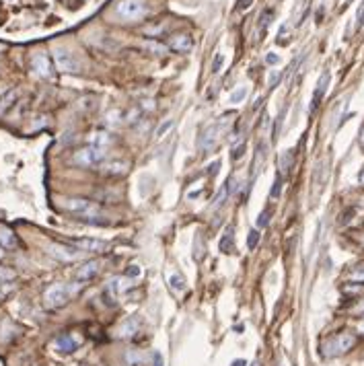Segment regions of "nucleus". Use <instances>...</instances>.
Wrapping results in <instances>:
<instances>
[{"label": "nucleus", "instance_id": "obj_20", "mask_svg": "<svg viewBox=\"0 0 364 366\" xmlns=\"http://www.w3.org/2000/svg\"><path fill=\"white\" fill-rule=\"evenodd\" d=\"M232 243H235V228L228 226V228L224 230V234L220 237L218 249H220L222 253H230V251H232Z\"/></svg>", "mask_w": 364, "mask_h": 366}, {"label": "nucleus", "instance_id": "obj_8", "mask_svg": "<svg viewBox=\"0 0 364 366\" xmlns=\"http://www.w3.org/2000/svg\"><path fill=\"white\" fill-rule=\"evenodd\" d=\"M130 169V163L126 159H105L99 165V173L103 177H122Z\"/></svg>", "mask_w": 364, "mask_h": 366}, {"label": "nucleus", "instance_id": "obj_41", "mask_svg": "<svg viewBox=\"0 0 364 366\" xmlns=\"http://www.w3.org/2000/svg\"><path fill=\"white\" fill-rule=\"evenodd\" d=\"M0 278H7V280H13V278H15V272H9V270H0Z\"/></svg>", "mask_w": 364, "mask_h": 366}, {"label": "nucleus", "instance_id": "obj_26", "mask_svg": "<svg viewBox=\"0 0 364 366\" xmlns=\"http://www.w3.org/2000/svg\"><path fill=\"white\" fill-rule=\"evenodd\" d=\"M292 167V150H286L282 156H280V169L282 171H288Z\"/></svg>", "mask_w": 364, "mask_h": 366}, {"label": "nucleus", "instance_id": "obj_32", "mask_svg": "<svg viewBox=\"0 0 364 366\" xmlns=\"http://www.w3.org/2000/svg\"><path fill=\"white\" fill-rule=\"evenodd\" d=\"M280 192H282V177L276 175V179H274V188H272V192H270V198L276 200V198L280 196Z\"/></svg>", "mask_w": 364, "mask_h": 366}, {"label": "nucleus", "instance_id": "obj_22", "mask_svg": "<svg viewBox=\"0 0 364 366\" xmlns=\"http://www.w3.org/2000/svg\"><path fill=\"white\" fill-rule=\"evenodd\" d=\"M228 194H230V179L222 183V188L218 190V194H216V198H214V204H212V208H220V206L226 202Z\"/></svg>", "mask_w": 364, "mask_h": 366}, {"label": "nucleus", "instance_id": "obj_21", "mask_svg": "<svg viewBox=\"0 0 364 366\" xmlns=\"http://www.w3.org/2000/svg\"><path fill=\"white\" fill-rule=\"evenodd\" d=\"M167 280H169V286H171L175 292H184L186 290V278L181 276L179 272H171Z\"/></svg>", "mask_w": 364, "mask_h": 366}, {"label": "nucleus", "instance_id": "obj_40", "mask_svg": "<svg viewBox=\"0 0 364 366\" xmlns=\"http://www.w3.org/2000/svg\"><path fill=\"white\" fill-rule=\"evenodd\" d=\"M266 62L274 66V64H278V62H280V58H278L276 54H268V56H266Z\"/></svg>", "mask_w": 364, "mask_h": 366}, {"label": "nucleus", "instance_id": "obj_15", "mask_svg": "<svg viewBox=\"0 0 364 366\" xmlns=\"http://www.w3.org/2000/svg\"><path fill=\"white\" fill-rule=\"evenodd\" d=\"M132 288V280H130L128 276H117V278H113V280H109V284H107V294L111 296V298H119L126 290H130Z\"/></svg>", "mask_w": 364, "mask_h": 366}, {"label": "nucleus", "instance_id": "obj_36", "mask_svg": "<svg viewBox=\"0 0 364 366\" xmlns=\"http://www.w3.org/2000/svg\"><path fill=\"white\" fill-rule=\"evenodd\" d=\"M222 62H224L222 54H216V58H214V62H212V72H214V74H216V72H220V68H222Z\"/></svg>", "mask_w": 364, "mask_h": 366}, {"label": "nucleus", "instance_id": "obj_42", "mask_svg": "<svg viewBox=\"0 0 364 366\" xmlns=\"http://www.w3.org/2000/svg\"><path fill=\"white\" fill-rule=\"evenodd\" d=\"M218 167H220V161H216V163H212V165H210V167H208V173H210V175H214V173H216V171H218Z\"/></svg>", "mask_w": 364, "mask_h": 366}, {"label": "nucleus", "instance_id": "obj_11", "mask_svg": "<svg viewBox=\"0 0 364 366\" xmlns=\"http://www.w3.org/2000/svg\"><path fill=\"white\" fill-rule=\"evenodd\" d=\"M167 47H171L173 51H177V54H188V51L194 49V39L190 33H177V35L169 37Z\"/></svg>", "mask_w": 364, "mask_h": 366}, {"label": "nucleus", "instance_id": "obj_47", "mask_svg": "<svg viewBox=\"0 0 364 366\" xmlns=\"http://www.w3.org/2000/svg\"><path fill=\"white\" fill-rule=\"evenodd\" d=\"M0 257H3V251H0Z\"/></svg>", "mask_w": 364, "mask_h": 366}, {"label": "nucleus", "instance_id": "obj_16", "mask_svg": "<svg viewBox=\"0 0 364 366\" xmlns=\"http://www.w3.org/2000/svg\"><path fill=\"white\" fill-rule=\"evenodd\" d=\"M140 327H142V319H140L138 315L128 317V319L122 323V327H119V337H124V339L134 337V335L140 331Z\"/></svg>", "mask_w": 364, "mask_h": 366}, {"label": "nucleus", "instance_id": "obj_10", "mask_svg": "<svg viewBox=\"0 0 364 366\" xmlns=\"http://www.w3.org/2000/svg\"><path fill=\"white\" fill-rule=\"evenodd\" d=\"M31 68H33L39 76H43V78H51V76H54V64H51L49 56L43 54V51H37V54H33V58H31Z\"/></svg>", "mask_w": 364, "mask_h": 366}, {"label": "nucleus", "instance_id": "obj_25", "mask_svg": "<svg viewBox=\"0 0 364 366\" xmlns=\"http://www.w3.org/2000/svg\"><path fill=\"white\" fill-rule=\"evenodd\" d=\"M15 99H17V93H15V91H11L7 97L0 99V115H3V113H5L11 105H13V101H15Z\"/></svg>", "mask_w": 364, "mask_h": 366}, {"label": "nucleus", "instance_id": "obj_38", "mask_svg": "<svg viewBox=\"0 0 364 366\" xmlns=\"http://www.w3.org/2000/svg\"><path fill=\"white\" fill-rule=\"evenodd\" d=\"M253 5V0H237V9L239 11H247Z\"/></svg>", "mask_w": 364, "mask_h": 366}, {"label": "nucleus", "instance_id": "obj_27", "mask_svg": "<svg viewBox=\"0 0 364 366\" xmlns=\"http://www.w3.org/2000/svg\"><path fill=\"white\" fill-rule=\"evenodd\" d=\"M274 17V13L270 11V9H266L264 13H262V17H259V29H262V33H266V29H268V25H270V19Z\"/></svg>", "mask_w": 364, "mask_h": 366}, {"label": "nucleus", "instance_id": "obj_14", "mask_svg": "<svg viewBox=\"0 0 364 366\" xmlns=\"http://www.w3.org/2000/svg\"><path fill=\"white\" fill-rule=\"evenodd\" d=\"M329 81H331V74L325 70L319 76V81H317V87H315V93H313V101H311V111H315L319 107V103L323 101V97L327 93V87H329Z\"/></svg>", "mask_w": 364, "mask_h": 366}, {"label": "nucleus", "instance_id": "obj_31", "mask_svg": "<svg viewBox=\"0 0 364 366\" xmlns=\"http://www.w3.org/2000/svg\"><path fill=\"white\" fill-rule=\"evenodd\" d=\"M259 243V230H249V237H247V247L253 251Z\"/></svg>", "mask_w": 364, "mask_h": 366}, {"label": "nucleus", "instance_id": "obj_3", "mask_svg": "<svg viewBox=\"0 0 364 366\" xmlns=\"http://www.w3.org/2000/svg\"><path fill=\"white\" fill-rule=\"evenodd\" d=\"M228 115H224L222 119L218 117L216 121H210L208 124L202 132H200V136H198V148L202 150V152H210V150H214L216 146H218V142H220V136L224 134V130H226V126H228V119H226Z\"/></svg>", "mask_w": 364, "mask_h": 366}, {"label": "nucleus", "instance_id": "obj_29", "mask_svg": "<svg viewBox=\"0 0 364 366\" xmlns=\"http://www.w3.org/2000/svg\"><path fill=\"white\" fill-rule=\"evenodd\" d=\"M245 97H247V89L245 87H239L235 93L230 95V103H235V105H237V103H243L245 101Z\"/></svg>", "mask_w": 364, "mask_h": 366}, {"label": "nucleus", "instance_id": "obj_48", "mask_svg": "<svg viewBox=\"0 0 364 366\" xmlns=\"http://www.w3.org/2000/svg\"><path fill=\"white\" fill-rule=\"evenodd\" d=\"M362 19H364V17H362ZM362 25H364V21H362Z\"/></svg>", "mask_w": 364, "mask_h": 366}, {"label": "nucleus", "instance_id": "obj_9", "mask_svg": "<svg viewBox=\"0 0 364 366\" xmlns=\"http://www.w3.org/2000/svg\"><path fill=\"white\" fill-rule=\"evenodd\" d=\"M47 253L51 257L60 259V261H74V259H79L83 255V251L76 249L74 245H62V243H51V245H47Z\"/></svg>", "mask_w": 364, "mask_h": 366}, {"label": "nucleus", "instance_id": "obj_2", "mask_svg": "<svg viewBox=\"0 0 364 366\" xmlns=\"http://www.w3.org/2000/svg\"><path fill=\"white\" fill-rule=\"evenodd\" d=\"M83 284H76V286H70V284H51L49 288L43 292V302L47 309H62L66 307L72 296L81 290Z\"/></svg>", "mask_w": 364, "mask_h": 366}, {"label": "nucleus", "instance_id": "obj_4", "mask_svg": "<svg viewBox=\"0 0 364 366\" xmlns=\"http://www.w3.org/2000/svg\"><path fill=\"white\" fill-rule=\"evenodd\" d=\"M105 159H107V150H105V148L85 146V148L76 150V152L72 154L70 163L76 165V167H99Z\"/></svg>", "mask_w": 364, "mask_h": 366}, {"label": "nucleus", "instance_id": "obj_39", "mask_svg": "<svg viewBox=\"0 0 364 366\" xmlns=\"http://www.w3.org/2000/svg\"><path fill=\"white\" fill-rule=\"evenodd\" d=\"M278 81H280V72H274L272 78H270V89H274L278 85Z\"/></svg>", "mask_w": 364, "mask_h": 366}, {"label": "nucleus", "instance_id": "obj_18", "mask_svg": "<svg viewBox=\"0 0 364 366\" xmlns=\"http://www.w3.org/2000/svg\"><path fill=\"white\" fill-rule=\"evenodd\" d=\"M0 247L3 249H17L19 247V241L15 237V232L7 224H0Z\"/></svg>", "mask_w": 364, "mask_h": 366}, {"label": "nucleus", "instance_id": "obj_23", "mask_svg": "<svg viewBox=\"0 0 364 366\" xmlns=\"http://www.w3.org/2000/svg\"><path fill=\"white\" fill-rule=\"evenodd\" d=\"M126 362H128L130 366H144V356H142L138 350H130V352L126 354Z\"/></svg>", "mask_w": 364, "mask_h": 366}, {"label": "nucleus", "instance_id": "obj_43", "mask_svg": "<svg viewBox=\"0 0 364 366\" xmlns=\"http://www.w3.org/2000/svg\"><path fill=\"white\" fill-rule=\"evenodd\" d=\"M152 356H154V358H157V364H154V366H163V356H161L159 352H154Z\"/></svg>", "mask_w": 364, "mask_h": 366}, {"label": "nucleus", "instance_id": "obj_7", "mask_svg": "<svg viewBox=\"0 0 364 366\" xmlns=\"http://www.w3.org/2000/svg\"><path fill=\"white\" fill-rule=\"evenodd\" d=\"M54 62H56V66H58L62 72H81V70H83L79 58H76L74 54H70V51L64 49V47H58V49L54 51Z\"/></svg>", "mask_w": 364, "mask_h": 366}, {"label": "nucleus", "instance_id": "obj_46", "mask_svg": "<svg viewBox=\"0 0 364 366\" xmlns=\"http://www.w3.org/2000/svg\"><path fill=\"white\" fill-rule=\"evenodd\" d=\"M358 179H360V183H364V171L360 173V177H358Z\"/></svg>", "mask_w": 364, "mask_h": 366}, {"label": "nucleus", "instance_id": "obj_6", "mask_svg": "<svg viewBox=\"0 0 364 366\" xmlns=\"http://www.w3.org/2000/svg\"><path fill=\"white\" fill-rule=\"evenodd\" d=\"M354 344H356V337L352 333H340L333 339H329L323 350H325V356L333 358V356H342V354L350 352L354 348Z\"/></svg>", "mask_w": 364, "mask_h": 366}, {"label": "nucleus", "instance_id": "obj_34", "mask_svg": "<svg viewBox=\"0 0 364 366\" xmlns=\"http://www.w3.org/2000/svg\"><path fill=\"white\" fill-rule=\"evenodd\" d=\"M146 47L150 51H157V54H165V49H167V45H161L157 41H146Z\"/></svg>", "mask_w": 364, "mask_h": 366}, {"label": "nucleus", "instance_id": "obj_5", "mask_svg": "<svg viewBox=\"0 0 364 366\" xmlns=\"http://www.w3.org/2000/svg\"><path fill=\"white\" fill-rule=\"evenodd\" d=\"M115 11L126 21H140L146 15L148 7H146V0H119Z\"/></svg>", "mask_w": 364, "mask_h": 366}, {"label": "nucleus", "instance_id": "obj_17", "mask_svg": "<svg viewBox=\"0 0 364 366\" xmlns=\"http://www.w3.org/2000/svg\"><path fill=\"white\" fill-rule=\"evenodd\" d=\"M79 346H81V342H79V339H76L72 333H62V335L56 337V348H58L60 352H64V354L74 352Z\"/></svg>", "mask_w": 364, "mask_h": 366}, {"label": "nucleus", "instance_id": "obj_12", "mask_svg": "<svg viewBox=\"0 0 364 366\" xmlns=\"http://www.w3.org/2000/svg\"><path fill=\"white\" fill-rule=\"evenodd\" d=\"M72 245L76 249H81L83 253H103L107 249V243L101 241V239H91V237H85V239H74Z\"/></svg>", "mask_w": 364, "mask_h": 366}, {"label": "nucleus", "instance_id": "obj_45", "mask_svg": "<svg viewBox=\"0 0 364 366\" xmlns=\"http://www.w3.org/2000/svg\"><path fill=\"white\" fill-rule=\"evenodd\" d=\"M230 366H245V360H235V362H232Z\"/></svg>", "mask_w": 364, "mask_h": 366}, {"label": "nucleus", "instance_id": "obj_30", "mask_svg": "<svg viewBox=\"0 0 364 366\" xmlns=\"http://www.w3.org/2000/svg\"><path fill=\"white\" fill-rule=\"evenodd\" d=\"M163 31H165V25H157V27L152 25V27H146L144 29V35H148V37H159Z\"/></svg>", "mask_w": 364, "mask_h": 366}, {"label": "nucleus", "instance_id": "obj_37", "mask_svg": "<svg viewBox=\"0 0 364 366\" xmlns=\"http://www.w3.org/2000/svg\"><path fill=\"white\" fill-rule=\"evenodd\" d=\"M126 276H128V278H136V276H140V266L132 264V266H130V270L126 272Z\"/></svg>", "mask_w": 364, "mask_h": 366}, {"label": "nucleus", "instance_id": "obj_44", "mask_svg": "<svg viewBox=\"0 0 364 366\" xmlns=\"http://www.w3.org/2000/svg\"><path fill=\"white\" fill-rule=\"evenodd\" d=\"M358 331H360V333H364V317L358 321Z\"/></svg>", "mask_w": 364, "mask_h": 366}, {"label": "nucleus", "instance_id": "obj_13", "mask_svg": "<svg viewBox=\"0 0 364 366\" xmlns=\"http://www.w3.org/2000/svg\"><path fill=\"white\" fill-rule=\"evenodd\" d=\"M99 272H101V261L99 259H89L79 270H76V280L79 282H91Z\"/></svg>", "mask_w": 364, "mask_h": 366}, {"label": "nucleus", "instance_id": "obj_33", "mask_svg": "<svg viewBox=\"0 0 364 366\" xmlns=\"http://www.w3.org/2000/svg\"><path fill=\"white\" fill-rule=\"evenodd\" d=\"M352 280L364 282V264H360V266H356V268L352 270Z\"/></svg>", "mask_w": 364, "mask_h": 366}, {"label": "nucleus", "instance_id": "obj_24", "mask_svg": "<svg viewBox=\"0 0 364 366\" xmlns=\"http://www.w3.org/2000/svg\"><path fill=\"white\" fill-rule=\"evenodd\" d=\"M173 128H175V119H165V121L157 128V132H154V138H163V136H167Z\"/></svg>", "mask_w": 364, "mask_h": 366}, {"label": "nucleus", "instance_id": "obj_19", "mask_svg": "<svg viewBox=\"0 0 364 366\" xmlns=\"http://www.w3.org/2000/svg\"><path fill=\"white\" fill-rule=\"evenodd\" d=\"M113 142H115V138H113V134H111V132H95V134H93V142H91V146L105 148V150H107Z\"/></svg>", "mask_w": 364, "mask_h": 366}, {"label": "nucleus", "instance_id": "obj_1", "mask_svg": "<svg viewBox=\"0 0 364 366\" xmlns=\"http://www.w3.org/2000/svg\"><path fill=\"white\" fill-rule=\"evenodd\" d=\"M64 208L72 214V216H79L83 222H91V224H107V218L103 216L101 206L89 198H68L64 202Z\"/></svg>", "mask_w": 364, "mask_h": 366}, {"label": "nucleus", "instance_id": "obj_35", "mask_svg": "<svg viewBox=\"0 0 364 366\" xmlns=\"http://www.w3.org/2000/svg\"><path fill=\"white\" fill-rule=\"evenodd\" d=\"M268 222H270V210H264L262 214H259V218H257V226H268Z\"/></svg>", "mask_w": 364, "mask_h": 366}, {"label": "nucleus", "instance_id": "obj_28", "mask_svg": "<svg viewBox=\"0 0 364 366\" xmlns=\"http://www.w3.org/2000/svg\"><path fill=\"white\" fill-rule=\"evenodd\" d=\"M245 148H247V146H245V142H243V140H241L237 146H232V150H230V159H232V161H239L241 156L245 154Z\"/></svg>", "mask_w": 364, "mask_h": 366}]
</instances>
